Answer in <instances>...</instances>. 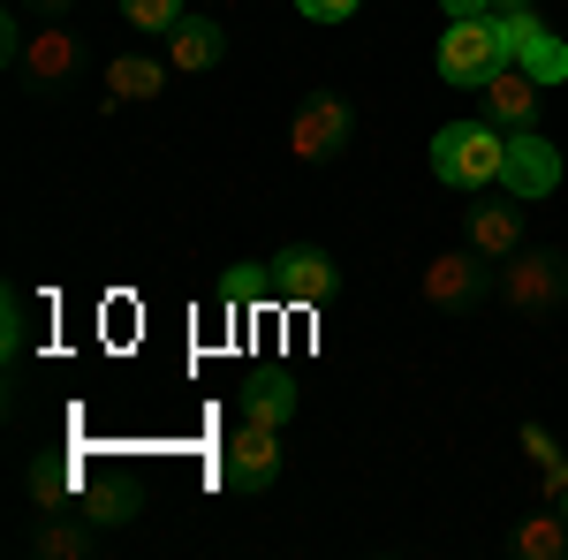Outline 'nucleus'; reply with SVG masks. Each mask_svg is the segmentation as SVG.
I'll return each instance as SVG.
<instances>
[{"mask_svg": "<svg viewBox=\"0 0 568 560\" xmlns=\"http://www.w3.org/2000/svg\"><path fill=\"white\" fill-rule=\"evenodd\" d=\"M500 160H508V130L485 114V122H447L433 136V174L447 190H485L500 182Z\"/></svg>", "mask_w": 568, "mask_h": 560, "instance_id": "1", "label": "nucleus"}, {"mask_svg": "<svg viewBox=\"0 0 568 560\" xmlns=\"http://www.w3.org/2000/svg\"><path fill=\"white\" fill-rule=\"evenodd\" d=\"M485 296H493V265H485L478 251L425 258V273H417V303H425V310H439V318H470Z\"/></svg>", "mask_w": 568, "mask_h": 560, "instance_id": "2", "label": "nucleus"}, {"mask_svg": "<svg viewBox=\"0 0 568 560\" xmlns=\"http://www.w3.org/2000/svg\"><path fill=\"white\" fill-rule=\"evenodd\" d=\"M493 296L508 303V310H554L568 296V258L554 243H538V251H508L500 273H493Z\"/></svg>", "mask_w": 568, "mask_h": 560, "instance_id": "3", "label": "nucleus"}, {"mask_svg": "<svg viewBox=\"0 0 568 560\" xmlns=\"http://www.w3.org/2000/svg\"><path fill=\"white\" fill-rule=\"evenodd\" d=\"M439 84H463L478 91L500 61H508V45H500V23L493 16H463V23H447V39H439Z\"/></svg>", "mask_w": 568, "mask_h": 560, "instance_id": "4", "label": "nucleus"}, {"mask_svg": "<svg viewBox=\"0 0 568 560\" xmlns=\"http://www.w3.org/2000/svg\"><path fill=\"white\" fill-rule=\"evenodd\" d=\"M77 69H84V39H77L69 16L39 23V31L23 39V61H16V77H23L31 91H69V84H77Z\"/></svg>", "mask_w": 568, "mask_h": 560, "instance_id": "5", "label": "nucleus"}, {"mask_svg": "<svg viewBox=\"0 0 568 560\" xmlns=\"http://www.w3.org/2000/svg\"><path fill=\"white\" fill-rule=\"evenodd\" d=\"M356 136V106L349 99H334V91H311L304 106H296V122H288V152L318 167V160H334V152H349Z\"/></svg>", "mask_w": 568, "mask_h": 560, "instance_id": "6", "label": "nucleus"}, {"mask_svg": "<svg viewBox=\"0 0 568 560\" xmlns=\"http://www.w3.org/2000/svg\"><path fill=\"white\" fill-rule=\"evenodd\" d=\"M500 190L516 197V205H538V197H554L561 190V152L530 130H508V160H500Z\"/></svg>", "mask_w": 568, "mask_h": 560, "instance_id": "7", "label": "nucleus"}, {"mask_svg": "<svg viewBox=\"0 0 568 560\" xmlns=\"http://www.w3.org/2000/svg\"><path fill=\"white\" fill-rule=\"evenodd\" d=\"M493 23H500V45H508V61H524L538 84H561L568 77V45L538 23V8H493Z\"/></svg>", "mask_w": 568, "mask_h": 560, "instance_id": "8", "label": "nucleus"}, {"mask_svg": "<svg viewBox=\"0 0 568 560\" xmlns=\"http://www.w3.org/2000/svg\"><path fill=\"white\" fill-rule=\"evenodd\" d=\"M273 288H281V303H304V310H318V303H334V288H342V265L326 258L318 243H288V251H273Z\"/></svg>", "mask_w": 568, "mask_h": 560, "instance_id": "9", "label": "nucleus"}, {"mask_svg": "<svg viewBox=\"0 0 568 560\" xmlns=\"http://www.w3.org/2000/svg\"><path fill=\"white\" fill-rule=\"evenodd\" d=\"M281 485V431L273 425H251L243 417V431L227 439V492H243V500H265Z\"/></svg>", "mask_w": 568, "mask_h": 560, "instance_id": "10", "label": "nucleus"}, {"mask_svg": "<svg viewBox=\"0 0 568 560\" xmlns=\"http://www.w3.org/2000/svg\"><path fill=\"white\" fill-rule=\"evenodd\" d=\"M478 91H485V114H493L500 130H530V122H538V91H546V84L530 77L524 61H500Z\"/></svg>", "mask_w": 568, "mask_h": 560, "instance_id": "11", "label": "nucleus"}, {"mask_svg": "<svg viewBox=\"0 0 568 560\" xmlns=\"http://www.w3.org/2000/svg\"><path fill=\"white\" fill-rule=\"evenodd\" d=\"M470 251L493 258V265L508 258V251H524V205H516L508 190H500L493 205H470Z\"/></svg>", "mask_w": 568, "mask_h": 560, "instance_id": "12", "label": "nucleus"}, {"mask_svg": "<svg viewBox=\"0 0 568 560\" xmlns=\"http://www.w3.org/2000/svg\"><path fill=\"white\" fill-rule=\"evenodd\" d=\"M220 53H227V31H220V23H205V16H182L175 31H168V61H175L182 77L220 69Z\"/></svg>", "mask_w": 568, "mask_h": 560, "instance_id": "13", "label": "nucleus"}, {"mask_svg": "<svg viewBox=\"0 0 568 560\" xmlns=\"http://www.w3.org/2000/svg\"><path fill=\"white\" fill-rule=\"evenodd\" d=\"M168 69H175V61H152V53H114V61H106V99H160V91H168Z\"/></svg>", "mask_w": 568, "mask_h": 560, "instance_id": "14", "label": "nucleus"}, {"mask_svg": "<svg viewBox=\"0 0 568 560\" xmlns=\"http://www.w3.org/2000/svg\"><path fill=\"white\" fill-rule=\"evenodd\" d=\"M296 401H304V394H296V379H288V371H258V379L243 387V417H251V425L288 431V417H296Z\"/></svg>", "mask_w": 568, "mask_h": 560, "instance_id": "15", "label": "nucleus"}, {"mask_svg": "<svg viewBox=\"0 0 568 560\" xmlns=\"http://www.w3.org/2000/svg\"><path fill=\"white\" fill-rule=\"evenodd\" d=\"M23 485H31V500H39L45 516H53V508H77V492H84V470H77L69 455H39Z\"/></svg>", "mask_w": 568, "mask_h": 560, "instance_id": "16", "label": "nucleus"}, {"mask_svg": "<svg viewBox=\"0 0 568 560\" xmlns=\"http://www.w3.org/2000/svg\"><path fill=\"white\" fill-rule=\"evenodd\" d=\"M516 553H524V560H568V508H561V500L530 508V522L516 530Z\"/></svg>", "mask_w": 568, "mask_h": 560, "instance_id": "17", "label": "nucleus"}, {"mask_svg": "<svg viewBox=\"0 0 568 560\" xmlns=\"http://www.w3.org/2000/svg\"><path fill=\"white\" fill-rule=\"evenodd\" d=\"M91 546H99V538H91V516L69 522L61 508H53V516L31 530V553H39V560H91Z\"/></svg>", "mask_w": 568, "mask_h": 560, "instance_id": "18", "label": "nucleus"}, {"mask_svg": "<svg viewBox=\"0 0 568 560\" xmlns=\"http://www.w3.org/2000/svg\"><path fill=\"white\" fill-rule=\"evenodd\" d=\"M220 303H227V310L281 303V288H273V265H227V273H220Z\"/></svg>", "mask_w": 568, "mask_h": 560, "instance_id": "19", "label": "nucleus"}, {"mask_svg": "<svg viewBox=\"0 0 568 560\" xmlns=\"http://www.w3.org/2000/svg\"><path fill=\"white\" fill-rule=\"evenodd\" d=\"M77 516H91V522H130L136 516V485H130V477H114V485H84V492H77Z\"/></svg>", "mask_w": 568, "mask_h": 560, "instance_id": "20", "label": "nucleus"}, {"mask_svg": "<svg viewBox=\"0 0 568 560\" xmlns=\"http://www.w3.org/2000/svg\"><path fill=\"white\" fill-rule=\"evenodd\" d=\"M122 23L144 31V39H168V31L182 23V0H122Z\"/></svg>", "mask_w": 568, "mask_h": 560, "instance_id": "21", "label": "nucleus"}, {"mask_svg": "<svg viewBox=\"0 0 568 560\" xmlns=\"http://www.w3.org/2000/svg\"><path fill=\"white\" fill-rule=\"evenodd\" d=\"M23 342H31V326H23V296H8V303H0V356L16 364Z\"/></svg>", "mask_w": 568, "mask_h": 560, "instance_id": "22", "label": "nucleus"}, {"mask_svg": "<svg viewBox=\"0 0 568 560\" xmlns=\"http://www.w3.org/2000/svg\"><path fill=\"white\" fill-rule=\"evenodd\" d=\"M296 8H304L311 23H349V16L364 8V0H296Z\"/></svg>", "mask_w": 568, "mask_h": 560, "instance_id": "23", "label": "nucleus"}, {"mask_svg": "<svg viewBox=\"0 0 568 560\" xmlns=\"http://www.w3.org/2000/svg\"><path fill=\"white\" fill-rule=\"evenodd\" d=\"M524 455L538 462V470H546V462H554L561 447H554V431H546V425H524Z\"/></svg>", "mask_w": 568, "mask_h": 560, "instance_id": "24", "label": "nucleus"}, {"mask_svg": "<svg viewBox=\"0 0 568 560\" xmlns=\"http://www.w3.org/2000/svg\"><path fill=\"white\" fill-rule=\"evenodd\" d=\"M538 492H546V500H568V455H554V462L538 470Z\"/></svg>", "mask_w": 568, "mask_h": 560, "instance_id": "25", "label": "nucleus"}, {"mask_svg": "<svg viewBox=\"0 0 568 560\" xmlns=\"http://www.w3.org/2000/svg\"><path fill=\"white\" fill-rule=\"evenodd\" d=\"M439 8H447V23H463V16H493L500 0H439Z\"/></svg>", "mask_w": 568, "mask_h": 560, "instance_id": "26", "label": "nucleus"}, {"mask_svg": "<svg viewBox=\"0 0 568 560\" xmlns=\"http://www.w3.org/2000/svg\"><path fill=\"white\" fill-rule=\"evenodd\" d=\"M31 8H39V23H53V16H69L77 0H31Z\"/></svg>", "mask_w": 568, "mask_h": 560, "instance_id": "27", "label": "nucleus"}, {"mask_svg": "<svg viewBox=\"0 0 568 560\" xmlns=\"http://www.w3.org/2000/svg\"><path fill=\"white\" fill-rule=\"evenodd\" d=\"M500 8H538V0H500Z\"/></svg>", "mask_w": 568, "mask_h": 560, "instance_id": "28", "label": "nucleus"}, {"mask_svg": "<svg viewBox=\"0 0 568 560\" xmlns=\"http://www.w3.org/2000/svg\"><path fill=\"white\" fill-rule=\"evenodd\" d=\"M561 508H568V500H561Z\"/></svg>", "mask_w": 568, "mask_h": 560, "instance_id": "29", "label": "nucleus"}]
</instances>
